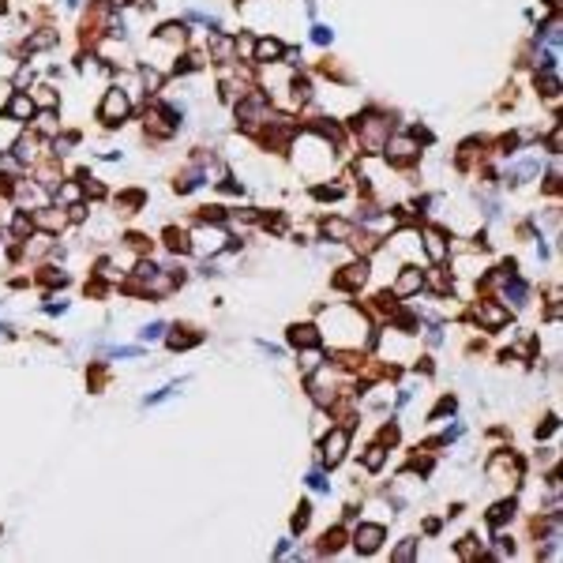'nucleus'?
Segmentation results:
<instances>
[{"instance_id":"nucleus-1","label":"nucleus","mask_w":563,"mask_h":563,"mask_svg":"<svg viewBox=\"0 0 563 563\" xmlns=\"http://www.w3.org/2000/svg\"><path fill=\"white\" fill-rule=\"evenodd\" d=\"M357 135H361V146L368 154H380L383 146H387V140H391V121L387 117H380V113H368V117H357Z\"/></svg>"},{"instance_id":"nucleus-2","label":"nucleus","mask_w":563,"mask_h":563,"mask_svg":"<svg viewBox=\"0 0 563 563\" xmlns=\"http://www.w3.org/2000/svg\"><path fill=\"white\" fill-rule=\"evenodd\" d=\"M237 121L244 128H260L271 121V98L263 94V90H248V94L237 101Z\"/></svg>"},{"instance_id":"nucleus-3","label":"nucleus","mask_w":563,"mask_h":563,"mask_svg":"<svg viewBox=\"0 0 563 563\" xmlns=\"http://www.w3.org/2000/svg\"><path fill=\"white\" fill-rule=\"evenodd\" d=\"M128 113H132V98H128L121 87H109L106 98H101V106H98V121L117 128V124L128 121Z\"/></svg>"},{"instance_id":"nucleus-4","label":"nucleus","mask_w":563,"mask_h":563,"mask_svg":"<svg viewBox=\"0 0 563 563\" xmlns=\"http://www.w3.org/2000/svg\"><path fill=\"white\" fill-rule=\"evenodd\" d=\"M519 477H522V462L514 455H507V451H500V455L488 462V481H496V485H519Z\"/></svg>"},{"instance_id":"nucleus-5","label":"nucleus","mask_w":563,"mask_h":563,"mask_svg":"<svg viewBox=\"0 0 563 563\" xmlns=\"http://www.w3.org/2000/svg\"><path fill=\"white\" fill-rule=\"evenodd\" d=\"M383 537H387V530L380 522H364V526L353 530V548L361 552V556H372V552L383 544Z\"/></svg>"},{"instance_id":"nucleus-6","label":"nucleus","mask_w":563,"mask_h":563,"mask_svg":"<svg viewBox=\"0 0 563 563\" xmlns=\"http://www.w3.org/2000/svg\"><path fill=\"white\" fill-rule=\"evenodd\" d=\"M221 248H226V229H221V226H210V221H207L199 233H192V252L207 255V252H221Z\"/></svg>"},{"instance_id":"nucleus-7","label":"nucleus","mask_w":563,"mask_h":563,"mask_svg":"<svg viewBox=\"0 0 563 563\" xmlns=\"http://www.w3.org/2000/svg\"><path fill=\"white\" fill-rule=\"evenodd\" d=\"M349 451V432L346 428H330V436L323 439V462L327 466H338Z\"/></svg>"},{"instance_id":"nucleus-8","label":"nucleus","mask_w":563,"mask_h":563,"mask_svg":"<svg viewBox=\"0 0 563 563\" xmlns=\"http://www.w3.org/2000/svg\"><path fill=\"white\" fill-rule=\"evenodd\" d=\"M383 151L391 154V162H402V165H405V162H413V158H417V151H421V146H417V140H413V135H391Z\"/></svg>"},{"instance_id":"nucleus-9","label":"nucleus","mask_w":563,"mask_h":563,"mask_svg":"<svg viewBox=\"0 0 563 563\" xmlns=\"http://www.w3.org/2000/svg\"><path fill=\"white\" fill-rule=\"evenodd\" d=\"M4 113H8V121H15V124H23V121H31L34 117V98L26 94V90H15L12 98H8V106H4Z\"/></svg>"},{"instance_id":"nucleus-10","label":"nucleus","mask_w":563,"mask_h":563,"mask_svg":"<svg viewBox=\"0 0 563 563\" xmlns=\"http://www.w3.org/2000/svg\"><path fill=\"white\" fill-rule=\"evenodd\" d=\"M421 244H424V255H428L432 263H443L447 260V237H443V229H424L421 233Z\"/></svg>"},{"instance_id":"nucleus-11","label":"nucleus","mask_w":563,"mask_h":563,"mask_svg":"<svg viewBox=\"0 0 563 563\" xmlns=\"http://www.w3.org/2000/svg\"><path fill=\"white\" fill-rule=\"evenodd\" d=\"M64 226H68L64 207H38V215H34V229H45V233H60Z\"/></svg>"},{"instance_id":"nucleus-12","label":"nucleus","mask_w":563,"mask_h":563,"mask_svg":"<svg viewBox=\"0 0 563 563\" xmlns=\"http://www.w3.org/2000/svg\"><path fill=\"white\" fill-rule=\"evenodd\" d=\"M282 57H285V45L278 38H260V42H255V49H252L255 64H278Z\"/></svg>"},{"instance_id":"nucleus-13","label":"nucleus","mask_w":563,"mask_h":563,"mask_svg":"<svg viewBox=\"0 0 563 563\" xmlns=\"http://www.w3.org/2000/svg\"><path fill=\"white\" fill-rule=\"evenodd\" d=\"M477 319H481L488 330H500L503 323L511 319V312H507L503 304H496V301H481V308H477Z\"/></svg>"},{"instance_id":"nucleus-14","label":"nucleus","mask_w":563,"mask_h":563,"mask_svg":"<svg viewBox=\"0 0 563 563\" xmlns=\"http://www.w3.org/2000/svg\"><path fill=\"white\" fill-rule=\"evenodd\" d=\"M368 282V263L361 260V263H349V267H342V274L335 278V285L338 289H361V285Z\"/></svg>"},{"instance_id":"nucleus-15","label":"nucleus","mask_w":563,"mask_h":563,"mask_svg":"<svg viewBox=\"0 0 563 563\" xmlns=\"http://www.w3.org/2000/svg\"><path fill=\"white\" fill-rule=\"evenodd\" d=\"M421 285H424V271H417V267H405V271L398 274V282H394V297L421 293Z\"/></svg>"},{"instance_id":"nucleus-16","label":"nucleus","mask_w":563,"mask_h":563,"mask_svg":"<svg viewBox=\"0 0 563 563\" xmlns=\"http://www.w3.org/2000/svg\"><path fill=\"white\" fill-rule=\"evenodd\" d=\"M323 237H327V241H335V244H346L349 237H353V221L327 218V221H323Z\"/></svg>"},{"instance_id":"nucleus-17","label":"nucleus","mask_w":563,"mask_h":563,"mask_svg":"<svg viewBox=\"0 0 563 563\" xmlns=\"http://www.w3.org/2000/svg\"><path fill=\"white\" fill-rule=\"evenodd\" d=\"M289 342L297 349H312V346H319V330L312 323H297V327H289Z\"/></svg>"},{"instance_id":"nucleus-18","label":"nucleus","mask_w":563,"mask_h":563,"mask_svg":"<svg viewBox=\"0 0 563 563\" xmlns=\"http://www.w3.org/2000/svg\"><path fill=\"white\" fill-rule=\"evenodd\" d=\"M12 154L19 162H34V158H38V135H19L15 146H12Z\"/></svg>"},{"instance_id":"nucleus-19","label":"nucleus","mask_w":563,"mask_h":563,"mask_svg":"<svg viewBox=\"0 0 563 563\" xmlns=\"http://www.w3.org/2000/svg\"><path fill=\"white\" fill-rule=\"evenodd\" d=\"M15 203H23V207H42L45 203L42 184H19V188H15Z\"/></svg>"},{"instance_id":"nucleus-20","label":"nucleus","mask_w":563,"mask_h":563,"mask_svg":"<svg viewBox=\"0 0 563 563\" xmlns=\"http://www.w3.org/2000/svg\"><path fill=\"white\" fill-rule=\"evenodd\" d=\"M165 244H169V252H192V233H184V229H165Z\"/></svg>"},{"instance_id":"nucleus-21","label":"nucleus","mask_w":563,"mask_h":563,"mask_svg":"<svg viewBox=\"0 0 563 563\" xmlns=\"http://www.w3.org/2000/svg\"><path fill=\"white\" fill-rule=\"evenodd\" d=\"M210 53H215V60H233V38H226V34H215L210 38Z\"/></svg>"},{"instance_id":"nucleus-22","label":"nucleus","mask_w":563,"mask_h":563,"mask_svg":"<svg viewBox=\"0 0 563 563\" xmlns=\"http://www.w3.org/2000/svg\"><path fill=\"white\" fill-rule=\"evenodd\" d=\"M57 199L68 203V207H76V203L83 199V188H79L76 180H60V184H57Z\"/></svg>"},{"instance_id":"nucleus-23","label":"nucleus","mask_w":563,"mask_h":563,"mask_svg":"<svg viewBox=\"0 0 563 563\" xmlns=\"http://www.w3.org/2000/svg\"><path fill=\"white\" fill-rule=\"evenodd\" d=\"M38 184H42V188H57V184H60V173H57V165H53V162L38 165Z\"/></svg>"},{"instance_id":"nucleus-24","label":"nucleus","mask_w":563,"mask_h":563,"mask_svg":"<svg viewBox=\"0 0 563 563\" xmlns=\"http://www.w3.org/2000/svg\"><path fill=\"white\" fill-rule=\"evenodd\" d=\"M383 462H387V451L380 447V443H372V447H368V455H364V469H383Z\"/></svg>"},{"instance_id":"nucleus-25","label":"nucleus","mask_w":563,"mask_h":563,"mask_svg":"<svg viewBox=\"0 0 563 563\" xmlns=\"http://www.w3.org/2000/svg\"><path fill=\"white\" fill-rule=\"evenodd\" d=\"M537 87H541L552 101H560V79L552 76V72H541V76H537Z\"/></svg>"},{"instance_id":"nucleus-26","label":"nucleus","mask_w":563,"mask_h":563,"mask_svg":"<svg viewBox=\"0 0 563 563\" xmlns=\"http://www.w3.org/2000/svg\"><path fill=\"white\" fill-rule=\"evenodd\" d=\"M511 514H514V503H496L492 511H488V526H503Z\"/></svg>"},{"instance_id":"nucleus-27","label":"nucleus","mask_w":563,"mask_h":563,"mask_svg":"<svg viewBox=\"0 0 563 563\" xmlns=\"http://www.w3.org/2000/svg\"><path fill=\"white\" fill-rule=\"evenodd\" d=\"M342 541H346V530H338V526H335V530H327V533H323V552H338V548H342Z\"/></svg>"},{"instance_id":"nucleus-28","label":"nucleus","mask_w":563,"mask_h":563,"mask_svg":"<svg viewBox=\"0 0 563 563\" xmlns=\"http://www.w3.org/2000/svg\"><path fill=\"white\" fill-rule=\"evenodd\" d=\"M413 556H417V541H413V537H405V541L398 544V548H394V552H391V560H398V563H405V560H413Z\"/></svg>"},{"instance_id":"nucleus-29","label":"nucleus","mask_w":563,"mask_h":563,"mask_svg":"<svg viewBox=\"0 0 563 563\" xmlns=\"http://www.w3.org/2000/svg\"><path fill=\"white\" fill-rule=\"evenodd\" d=\"M140 79H143L146 94H151V90H158V87H162V72H158V68H140Z\"/></svg>"},{"instance_id":"nucleus-30","label":"nucleus","mask_w":563,"mask_h":563,"mask_svg":"<svg viewBox=\"0 0 563 563\" xmlns=\"http://www.w3.org/2000/svg\"><path fill=\"white\" fill-rule=\"evenodd\" d=\"M31 229H34V218H31V215H15V218H12V233H15V237H26Z\"/></svg>"},{"instance_id":"nucleus-31","label":"nucleus","mask_w":563,"mask_h":563,"mask_svg":"<svg viewBox=\"0 0 563 563\" xmlns=\"http://www.w3.org/2000/svg\"><path fill=\"white\" fill-rule=\"evenodd\" d=\"M233 49H237V57H248V60H252V49H255V38H252V34H241V38H237V42H233Z\"/></svg>"},{"instance_id":"nucleus-32","label":"nucleus","mask_w":563,"mask_h":563,"mask_svg":"<svg viewBox=\"0 0 563 563\" xmlns=\"http://www.w3.org/2000/svg\"><path fill=\"white\" fill-rule=\"evenodd\" d=\"M196 342H199V335H180V327H177V335H169V349H188Z\"/></svg>"},{"instance_id":"nucleus-33","label":"nucleus","mask_w":563,"mask_h":563,"mask_svg":"<svg viewBox=\"0 0 563 563\" xmlns=\"http://www.w3.org/2000/svg\"><path fill=\"white\" fill-rule=\"evenodd\" d=\"M140 203H143V196H140V192H124V196L117 199V207H124V215H132V210L140 207Z\"/></svg>"},{"instance_id":"nucleus-34","label":"nucleus","mask_w":563,"mask_h":563,"mask_svg":"<svg viewBox=\"0 0 563 563\" xmlns=\"http://www.w3.org/2000/svg\"><path fill=\"white\" fill-rule=\"evenodd\" d=\"M38 128L45 135L49 132H57V113H53V109H45V113H38Z\"/></svg>"},{"instance_id":"nucleus-35","label":"nucleus","mask_w":563,"mask_h":563,"mask_svg":"<svg viewBox=\"0 0 563 563\" xmlns=\"http://www.w3.org/2000/svg\"><path fill=\"white\" fill-rule=\"evenodd\" d=\"M53 42H57V38H53V34L49 31H45V34H34V38L31 42H26V49H49V45Z\"/></svg>"},{"instance_id":"nucleus-36","label":"nucleus","mask_w":563,"mask_h":563,"mask_svg":"<svg viewBox=\"0 0 563 563\" xmlns=\"http://www.w3.org/2000/svg\"><path fill=\"white\" fill-rule=\"evenodd\" d=\"M316 196L319 199H338V196H342V184H319Z\"/></svg>"},{"instance_id":"nucleus-37","label":"nucleus","mask_w":563,"mask_h":563,"mask_svg":"<svg viewBox=\"0 0 563 563\" xmlns=\"http://www.w3.org/2000/svg\"><path fill=\"white\" fill-rule=\"evenodd\" d=\"M140 335L146 338V342H154V338H162L165 335V323H151V327H143Z\"/></svg>"},{"instance_id":"nucleus-38","label":"nucleus","mask_w":563,"mask_h":563,"mask_svg":"<svg viewBox=\"0 0 563 563\" xmlns=\"http://www.w3.org/2000/svg\"><path fill=\"white\" fill-rule=\"evenodd\" d=\"M308 511H312V507H301V511L293 514V530H304V526H308V519H312Z\"/></svg>"},{"instance_id":"nucleus-39","label":"nucleus","mask_w":563,"mask_h":563,"mask_svg":"<svg viewBox=\"0 0 563 563\" xmlns=\"http://www.w3.org/2000/svg\"><path fill=\"white\" fill-rule=\"evenodd\" d=\"M458 556H466V560H473V556H477V544H473V537H466L462 544H458Z\"/></svg>"},{"instance_id":"nucleus-40","label":"nucleus","mask_w":563,"mask_h":563,"mask_svg":"<svg viewBox=\"0 0 563 563\" xmlns=\"http://www.w3.org/2000/svg\"><path fill=\"white\" fill-rule=\"evenodd\" d=\"M312 38H316L319 45H327L330 38H335V34H330V31H327V26H316V31H312Z\"/></svg>"},{"instance_id":"nucleus-41","label":"nucleus","mask_w":563,"mask_h":563,"mask_svg":"<svg viewBox=\"0 0 563 563\" xmlns=\"http://www.w3.org/2000/svg\"><path fill=\"white\" fill-rule=\"evenodd\" d=\"M45 282H49V285H64V282H68V274H64V271H49V274H45Z\"/></svg>"},{"instance_id":"nucleus-42","label":"nucleus","mask_w":563,"mask_h":563,"mask_svg":"<svg viewBox=\"0 0 563 563\" xmlns=\"http://www.w3.org/2000/svg\"><path fill=\"white\" fill-rule=\"evenodd\" d=\"M308 485L316 488V492H323V488H327V481H323V473H308Z\"/></svg>"},{"instance_id":"nucleus-43","label":"nucleus","mask_w":563,"mask_h":563,"mask_svg":"<svg viewBox=\"0 0 563 563\" xmlns=\"http://www.w3.org/2000/svg\"><path fill=\"white\" fill-rule=\"evenodd\" d=\"M8 221V199H0V226Z\"/></svg>"},{"instance_id":"nucleus-44","label":"nucleus","mask_w":563,"mask_h":563,"mask_svg":"<svg viewBox=\"0 0 563 563\" xmlns=\"http://www.w3.org/2000/svg\"><path fill=\"white\" fill-rule=\"evenodd\" d=\"M548 4H552V8H556V4H560V0H548Z\"/></svg>"}]
</instances>
